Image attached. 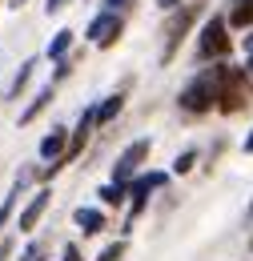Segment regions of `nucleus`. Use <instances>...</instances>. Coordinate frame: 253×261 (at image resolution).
I'll return each instance as SVG.
<instances>
[{"label":"nucleus","mask_w":253,"mask_h":261,"mask_svg":"<svg viewBox=\"0 0 253 261\" xmlns=\"http://www.w3.org/2000/svg\"><path fill=\"white\" fill-rule=\"evenodd\" d=\"M181 109L185 113H209L217 100H221V65L217 68H205L201 76H193L189 85L181 89Z\"/></svg>","instance_id":"1"},{"label":"nucleus","mask_w":253,"mask_h":261,"mask_svg":"<svg viewBox=\"0 0 253 261\" xmlns=\"http://www.w3.org/2000/svg\"><path fill=\"white\" fill-rule=\"evenodd\" d=\"M245 76L249 72H241V68H233V65H221V100H217V109L221 113H237L241 105H245Z\"/></svg>","instance_id":"2"},{"label":"nucleus","mask_w":253,"mask_h":261,"mask_svg":"<svg viewBox=\"0 0 253 261\" xmlns=\"http://www.w3.org/2000/svg\"><path fill=\"white\" fill-rule=\"evenodd\" d=\"M229 53V36H225V20L221 16H213V20H205V29H201V40H197V57L201 61H217Z\"/></svg>","instance_id":"3"},{"label":"nucleus","mask_w":253,"mask_h":261,"mask_svg":"<svg viewBox=\"0 0 253 261\" xmlns=\"http://www.w3.org/2000/svg\"><path fill=\"white\" fill-rule=\"evenodd\" d=\"M145 157H149V141L141 137V141H133L125 153L117 157V165H113V181H117V185H133V173L141 169Z\"/></svg>","instance_id":"4"},{"label":"nucleus","mask_w":253,"mask_h":261,"mask_svg":"<svg viewBox=\"0 0 253 261\" xmlns=\"http://www.w3.org/2000/svg\"><path fill=\"white\" fill-rule=\"evenodd\" d=\"M85 36H93L100 48H109V44L121 36V16H117V12H100L93 24H89V33H85Z\"/></svg>","instance_id":"5"},{"label":"nucleus","mask_w":253,"mask_h":261,"mask_svg":"<svg viewBox=\"0 0 253 261\" xmlns=\"http://www.w3.org/2000/svg\"><path fill=\"white\" fill-rule=\"evenodd\" d=\"M193 16H197V8H181V16L169 24V40H165V53H161V61H173V53H177V44H181V36L189 33V24H193Z\"/></svg>","instance_id":"6"},{"label":"nucleus","mask_w":253,"mask_h":261,"mask_svg":"<svg viewBox=\"0 0 253 261\" xmlns=\"http://www.w3.org/2000/svg\"><path fill=\"white\" fill-rule=\"evenodd\" d=\"M161 185H165V173H145V177H137L129 185V193H133V217L145 209V197L153 193V189H161Z\"/></svg>","instance_id":"7"},{"label":"nucleus","mask_w":253,"mask_h":261,"mask_svg":"<svg viewBox=\"0 0 253 261\" xmlns=\"http://www.w3.org/2000/svg\"><path fill=\"white\" fill-rule=\"evenodd\" d=\"M48 197L53 193H36L29 201V205H24V213H20V233H29V229H36V221H40V213H44V209H48Z\"/></svg>","instance_id":"8"},{"label":"nucleus","mask_w":253,"mask_h":261,"mask_svg":"<svg viewBox=\"0 0 253 261\" xmlns=\"http://www.w3.org/2000/svg\"><path fill=\"white\" fill-rule=\"evenodd\" d=\"M96 125V109H85L81 113V125H77V133H72V145H68V157H77L81 149H85V141H89V129Z\"/></svg>","instance_id":"9"},{"label":"nucleus","mask_w":253,"mask_h":261,"mask_svg":"<svg viewBox=\"0 0 253 261\" xmlns=\"http://www.w3.org/2000/svg\"><path fill=\"white\" fill-rule=\"evenodd\" d=\"M64 145H68L64 129H53L48 137H44V141H40V157H44V161H57V157L64 153Z\"/></svg>","instance_id":"10"},{"label":"nucleus","mask_w":253,"mask_h":261,"mask_svg":"<svg viewBox=\"0 0 253 261\" xmlns=\"http://www.w3.org/2000/svg\"><path fill=\"white\" fill-rule=\"evenodd\" d=\"M77 225L85 229V233H100L105 217H100V209H77Z\"/></svg>","instance_id":"11"},{"label":"nucleus","mask_w":253,"mask_h":261,"mask_svg":"<svg viewBox=\"0 0 253 261\" xmlns=\"http://www.w3.org/2000/svg\"><path fill=\"white\" fill-rule=\"evenodd\" d=\"M121 105H125V97L121 93H113V97H105V105L96 109V125H109L117 113H121Z\"/></svg>","instance_id":"12"},{"label":"nucleus","mask_w":253,"mask_h":261,"mask_svg":"<svg viewBox=\"0 0 253 261\" xmlns=\"http://www.w3.org/2000/svg\"><path fill=\"white\" fill-rule=\"evenodd\" d=\"M229 24H237V29H245V24H253V0H233V12H229Z\"/></svg>","instance_id":"13"},{"label":"nucleus","mask_w":253,"mask_h":261,"mask_svg":"<svg viewBox=\"0 0 253 261\" xmlns=\"http://www.w3.org/2000/svg\"><path fill=\"white\" fill-rule=\"evenodd\" d=\"M48 100H53V85H48V89H40V93H36V100H32L29 109H24V113H20V125H29V121H36V113H40V109H44V105H48Z\"/></svg>","instance_id":"14"},{"label":"nucleus","mask_w":253,"mask_h":261,"mask_svg":"<svg viewBox=\"0 0 253 261\" xmlns=\"http://www.w3.org/2000/svg\"><path fill=\"white\" fill-rule=\"evenodd\" d=\"M68 44H72V33H68V29H61V33L53 36V44H48V57H57V61H61L64 53H68Z\"/></svg>","instance_id":"15"},{"label":"nucleus","mask_w":253,"mask_h":261,"mask_svg":"<svg viewBox=\"0 0 253 261\" xmlns=\"http://www.w3.org/2000/svg\"><path fill=\"white\" fill-rule=\"evenodd\" d=\"M125 189L129 185H117V181H113V185L100 189V201H105V205H121V201H125Z\"/></svg>","instance_id":"16"},{"label":"nucleus","mask_w":253,"mask_h":261,"mask_svg":"<svg viewBox=\"0 0 253 261\" xmlns=\"http://www.w3.org/2000/svg\"><path fill=\"white\" fill-rule=\"evenodd\" d=\"M193 161H197V149H185V153H181V157L173 161V173H189Z\"/></svg>","instance_id":"17"},{"label":"nucleus","mask_w":253,"mask_h":261,"mask_svg":"<svg viewBox=\"0 0 253 261\" xmlns=\"http://www.w3.org/2000/svg\"><path fill=\"white\" fill-rule=\"evenodd\" d=\"M121 257H125V241H117V245H109V249H105V253H100L96 261H121Z\"/></svg>","instance_id":"18"},{"label":"nucleus","mask_w":253,"mask_h":261,"mask_svg":"<svg viewBox=\"0 0 253 261\" xmlns=\"http://www.w3.org/2000/svg\"><path fill=\"white\" fill-rule=\"evenodd\" d=\"M64 261H81V249L77 245H64Z\"/></svg>","instance_id":"19"},{"label":"nucleus","mask_w":253,"mask_h":261,"mask_svg":"<svg viewBox=\"0 0 253 261\" xmlns=\"http://www.w3.org/2000/svg\"><path fill=\"white\" fill-rule=\"evenodd\" d=\"M64 4H68V0H48V4H44V8H48V16H53V12H61Z\"/></svg>","instance_id":"20"},{"label":"nucleus","mask_w":253,"mask_h":261,"mask_svg":"<svg viewBox=\"0 0 253 261\" xmlns=\"http://www.w3.org/2000/svg\"><path fill=\"white\" fill-rule=\"evenodd\" d=\"M121 4H125V0H105V12H117Z\"/></svg>","instance_id":"21"},{"label":"nucleus","mask_w":253,"mask_h":261,"mask_svg":"<svg viewBox=\"0 0 253 261\" xmlns=\"http://www.w3.org/2000/svg\"><path fill=\"white\" fill-rule=\"evenodd\" d=\"M24 261H40V249H36V245H32L29 253H24Z\"/></svg>","instance_id":"22"},{"label":"nucleus","mask_w":253,"mask_h":261,"mask_svg":"<svg viewBox=\"0 0 253 261\" xmlns=\"http://www.w3.org/2000/svg\"><path fill=\"white\" fill-rule=\"evenodd\" d=\"M161 8H177V0H157Z\"/></svg>","instance_id":"23"},{"label":"nucleus","mask_w":253,"mask_h":261,"mask_svg":"<svg viewBox=\"0 0 253 261\" xmlns=\"http://www.w3.org/2000/svg\"><path fill=\"white\" fill-rule=\"evenodd\" d=\"M245 153H253V133H249V137H245Z\"/></svg>","instance_id":"24"},{"label":"nucleus","mask_w":253,"mask_h":261,"mask_svg":"<svg viewBox=\"0 0 253 261\" xmlns=\"http://www.w3.org/2000/svg\"><path fill=\"white\" fill-rule=\"evenodd\" d=\"M245 72H249V81H253V53H249V68H245Z\"/></svg>","instance_id":"25"},{"label":"nucleus","mask_w":253,"mask_h":261,"mask_svg":"<svg viewBox=\"0 0 253 261\" xmlns=\"http://www.w3.org/2000/svg\"><path fill=\"white\" fill-rule=\"evenodd\" d=\"M245 213H249V217H253V201H249V209H245Z\"/></svg>","instance_id":"26"}]
</instances>
